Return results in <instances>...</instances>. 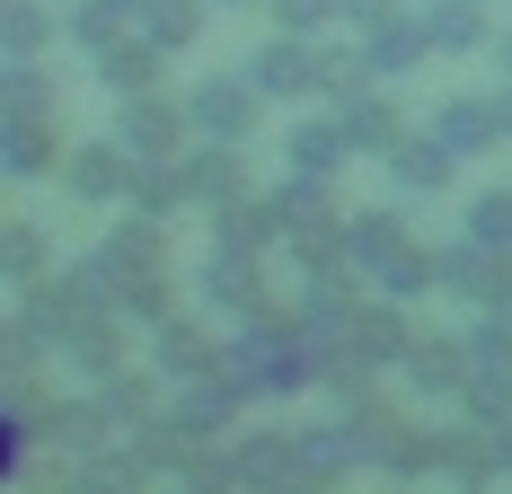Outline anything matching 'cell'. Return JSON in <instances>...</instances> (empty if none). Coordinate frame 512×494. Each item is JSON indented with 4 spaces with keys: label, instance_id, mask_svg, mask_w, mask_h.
<instances>
[{
    "label": "cell",
    "instance_id": "e0dca14e",
    "mask_svg": "<svg viewBox=\"0 0 512 494\" xmlns=\"http://www.w3.org/2000/svg\"><path fill=\"white\" fill-rule=\"evenodd\" d=\"M424 53H433V27H424V9H398V18H380L371 36H362V62H371V80H407L424 71Z\"/></svg>",
    "mask_w": 512,
    "mask_h": 494
},
{
    "label": "cell",
    "instance_id": "f6af8a7d",
    "mask_svg": "<svg viewBox=\"0 0 512 494\" xmlns=\"http://www.w3.org/2000/svg\"><path fill=\"white\" fill-rule=\"evenodd\" d=\"M283 494H327V486H309V477H292V486H283Z\"/></svg>",
    "mask_w": 512,
    "mask_h": 494
},
{
    "label": "cell",
    "instance_id": "9c48e42d",
    "mask_svg": "<svg viewBox=\"0 0 512 494\" xmlns=\"http://www.w3.org/2000/svg\"><path fill=\"white\" fill-rule=\"evenodd\" d=\"M36 433H45V450H62V459H98L106 433H115V415H106V397H45L36 406Z\"/></svg>",
    "mask_w": 512,
    "mask_h": 494
},
{
    "label": "cell",
    "instance_id": "2e32d148",
    "mask_svg": "<svg viewBox=\"0 0 512 494\" xmlns=\"http://www.w3.org/2000/svg\"><path fill=\"white\" fill-rule=\"evenodd\" d=\"M468 371H477V345L468 336H415V353H407V389L415 397H460Z\"/></svg>",
    "mask_w": 512,
    "mask_h": 494
},
{
    "label": "cell",
    "instance_id": "ba28073f",
    "mask_svg": "<svg viewBox=\"0 0 512 494\" xmlns=\"http://www.w3.org/2000/svg\"><path fill=\"white\" fill-rule=\"evenodd\" d=\"M239 71H248V80H256V89H265L274 106L318 98V36H292V27H283V36H274V45H256Z\"/></svg>",
    "mask_w": 512,
    "mask_h": 494
},
{
    "label": "cell",
    "instance_id": "836d02e7",
    "mask_svg": "<svg viewBox=\"0 0 512 494\" xmlns=\"http://www.w3.org/2000/svg\"><path fill=\"white\" fill-rule=\"evenodd\" d=\"M71 362H80V371H89V380H106V371H124V309H106V318H89V327H80V336H71Z\"/></svg>",
    "mask_w": 512,
    "mask_h": 494
},
{
    "label": "cell",
    "instance_id": "cb8c5ba5",
    "mask_svg": "<svg viewBox=\"0 0 512 494\" xmlns=\"http://www.w3.org/2000/svg\"><path fill=\"white\" fill-rule=\"evenodd\" d=\"M292 450H301V477H309V486H336V477H354V468H362L354 424H301Z\"/></svg>",
    "mask_w": 512,
    "mask_h": 494
},
{
    "label": "cell",
    "instance_id": "7dc6e473",
    "mask_svg": "<svg viewBox=\"0 0 512 494\" xmlns=\"http://www.w3.org/2000/svg\"><path fill=\"white\" fill-rule=\"evenodd\" d=\"M212 9H265V0H212Z\"/></svg>",
    "mask_w": 512,
    "mask_h": 494
},
{
    "label": "cell",
    "instance_id": "603a6c76",
    "mask_svg": "<svg viewBox=\"0 0 512 494\" xmlns=\"http://www.w3.org/2000/svg\"><path fill=\"white\" fill-rule=\"evenodd\" d=\"M151 336H159L151 362L168 371V380H204V371H221V345H212L204 318H168V327H151Z\"/></svg>",
    "mask_w": 512,
    "mask_h": 494
},
{
    "label": "cell",
    "instance_id": "60d3db41",
    "mask_svg": "<svg viewBox=\"0 0 512 494\" xmlns=\"http://www.w3.org/2000/svg\"><path fill=\"white\" fill-rule=\"evenodd\" d=\"M345 18H354L362 36H371V27H380V18H398V0H345Z\"/></svg>",
    "mask_w": 512,
    "mask_h": 494
},
{
    "label": "cell",
    "instance_id": "74e56055",
    "mask_svg": "<svg viewBox=\"0 0 512 494\" xmlns=\"http://www.w3.org/2000/svg\"><path fill=\"white\" fill-rule=\"evenodd\" d=\"M168 486H177V494H239V468H230V450H221V459H212V450H195Z\"/></svg>",
    "mask_w": 512,
    "mask_h": 494
},
{
    "label": "cell",
    "instance_id": "ab89813d",
    "mask_svg": "<svg viewBox=\"0 0 512 494\" xmlns=\"http://www.w3.org/2000/svg\"><path fill=\"white\" fill-rule=\"evenodd\" d=\"M274 9V27H292V36H327L336 18H345V0H265Z\"/></svg>",
    "mask_w": 512,
    "mask_h": 494
},
{
    "label": "cell",
    "instance_id": "7bdbcfd3",
    "mask_svg": "<svg viewBox=\"0 0 512 494\" xmlns=\"http://www.w3.org/2000/svg\"><path fill=\"white\" fill-rule=\"evenodd\" d=\"M495 62H504V80H512V36H495Z\"/></svg>",
    "mask_w": 512,
    "mask_h": 494
},
{
    "label": "cell",
    "instance_id": "30bf717a",
    "mask_svg": "<svg viewBox=\"0 0 512 494\" xmlns=\"http://www.w3.org/2000/svg\"><path fill=\"white\" fill-rule=\"evenodd\" d=\"M124 142H133V159H186V142H195L186 98H159V89L124 98Z\"/></svg>",
    "mask_w": 512,
    "mask_h": 494
},
{
    "label": "cell",
    "instance_id": "8d00e7d4",
    "mask_svg": "<svg viewBox=\"0 0 512 494\" xmlns=\"http://www.w3.org/2000/svg\"><path fill=\"white\" fill-rule=\"evenodd\" d=\"M0 115H53V80L36 62H9L0 71Z\"/></svg>",
    "mask_w": 512,
    "mask_h": 494
},
{
    "label": "cell",
    "instance_id": "d6986e66",
    "mask_svg": "<svg viewBox=\"0 0 512 494\" xmlns=\"http://www.w3.org/2000/svg\"><path fill=\"white\" fill-rule=\"evenodd\" d=\"M283 159L301 168V177H336L345 159H362L354 133H345V115H301L292 133H283Z\"/></svg>",
    "mask_w": 512,
    "mask_h": 494
},
{
    "label": "cell",
    "instance_id": "83f0119b",
    "mask_svg": "<svg viewBox=\"0 0 512 494\" xmlns=\"http://www.w3.org/2000/svg\"><path fill=\"white\" fill-rule=\"evenodd\" d=\"M398 247H415L407 230H398V212H354V221H345V265H354L362 283H371V274H380Z\"/></svg>",
    "mask_w": 512,
    "mask_h": 494
},
{
    "label": "cell",
    "instance_id": "1f68e13d",
    "mask_svg": "<svg viewBox=\"0 0 512 494\" xmlns=\"http://www.w3.org/2000/svg\"><path fill=\"white\" fill-rule=\"evenodd\" d=\"M0 274H9L18 292H27V283H45V274H53V247H45V230H36L27 212H18V221L0 230Z\"/></svg>",
    "mask_w": 512,
    "mask_h": 494
},
{
    "label": "cell",
    "instance_id": "8fae6325",
    "mask_svg": "<svg viewBox=\"0 0 512 494\" xmlns=\"http://www.w3.org/2000/svg\"><path fill=\"white\" fill-rule=\"evenodd\" d=\"M345 345L362 353V362H371V371H389V362H398V371H407V353H415V327H407V300H362L354 309V327H345Z\"/></svg>",
    "mask_w": 512,
    "mask_h": 494
},
{
    "label": "cell",
    "instance_id": "e575fe53",
    "mask_svg": "<svg viewBox=\"0 0 512 494\" xmlns=\"http://www.w3.org/2000/svg\"><path fill=\"white\" fill-rule=\"evenodd\" d=\"M142 36H151L159 53H186L204 36V0H151V9H142Z\"/></svg>",
    "mask_w": 512,
    "mask_h": 494
},
{
    "label": "cell",
    "instance_id": "ffe728a7",
    "mask_svg": "<svg viewBox=\"0 0 512 494\" xmlns=\"http://www.w3.org/2000/svg\"><path fill=\"white\" fill-rule=\"evenodd\" d=\"M433 133L460 150V159L512 142V133H504V106H495V98H442V106H433Z\"/></svg>",
    "mask_w": 512,
    "mask_h": 494
},
{
    "label": "cell",
    "instance_id": "9a60e30c",
    "mask_svg": "<svg viewBox=\"0 0 512 494\" xmlns=\"http://www.w3.org/2000/svg\"><path fill=\"white\" fill-rule=\"evenodd\" d=\"M451 177H460V150L442 142L433 124H424V133H407V142L389 150V186H398V195H442Z\"/></svg>",
    "mask_w": 512,
    "mask_h": 494
},
{
    "label": "cell",
    "instance_id": "8992f818",
    "mask_svg": "<svg viewBox=\"0 0 512 494\" xmlns=\"http://www.w3.org/2000/svg\"><path fill=\"white\" fill-rule=\"evenodd\" d=\"M442 292L468 300V309H504L512 300V247H486V239L442 247Z\"/></svg>",
    "mask_w": 512,
    "mask_h": 494
},
{
    "label": "cell",
    "instance_id": "b9f144b4",
    "mask_svg": "<svg viewBox=\"0 0 512 494\" xmlns=\"http://www.w3.org/2000/svg\"><path fill=\"white\" fill-rule=\"evenodd\" d=\"M495 450H504V477H512V415L495 424Z\"/></svg>",
    "mask_w": 512,
    "mask_h": 494
},
{
    "label": "cell",
    "instance_id": "5bb4252c",
    "mask_svg": "<svg viewBox=\"0 0 512 494\" xmlns=\"http://www.w3.org/2000/svg\"><path fill=\"white\" fill-rule=\"evenodd\" d=\"M283 239V203L274 195H230V203H212V247H239V256H265V247Z\"/></svg>",
    "mask_w": 512,
    "mask_h": 494
},
{
    "label": "cell",
    "instance_id": "5b68a950",
    "mask_svg": "<svg viewBox=\"0 0 512 494\" xmlns=\"http://www.w3.org/2000/svg\"><path fill=\"white\" fill-rule=\"evenodd\" d=\"M265 89H256L248 71H230V80H195V98H186V115H195V142H248L256 124H265Z\"/></svg>",
    "mask_w": 512,
    "mask_h": 494
},
{
    "label": "cell",
    "instance_id": "6da1fadb",
    "mask_svg": "<svg viewBox=\"0 0 512 494\" xmlns=\"http://www.w3.org/2000/svg\"><path fill=\"white\" fill-rule=\"evenodd\" d=\"M98 274H106V300L124 309V318H142V327H168L177 318V265H168V221L142 212V203H124V221L106 230L98 247Z\"/></svg>",
    "mask_w": 512,
    "mask_h": 494
},
{
    "label": "cell",
    "instance_id": "7c38bea8",
    "mask_svg": "<svg viewBox=\"0 0 512 494\" xmlns=\"http://www.w3.org/2000/svg\"><path fill=\"white\" fill-rule=\"evenodd\" d=\"M62 159H71V142H62L53 115H9L0 124V168L9 177H62Z\"/></svg>",
    "mask_w": 512,
    "mask_h": 494
},
{
    "label": "cell",
    "instance_id": "bcb514c9",
    "mask_svg": "<svg viewBox=\"0 0 512 494\" xmlns=\"http://www.w3.org/2000/svg\"><path fill=\"white\" fill-rule=\"evenodd\" d=\"M495 106H504V133H512V80H504V98H495Z\"/></svg>",
    "mask_w": 512,
    "mask_h": 494
},
{
    "label": "cell",
    "instance_id": "3957f363",
    "mask_svg": "<svg viewBox=\"0 0 512 494\" xmlns=\"http://www.w3.org/2000/svg\"><path fill=\"white\" fill-rule=\"evenodd\" d=\"M345 424H354L362 459H371L380 477H424V468H442V433H415L389 397H354V406H345Z\"/></svg>",
    "mask_w": 512,
    "mask_h": 494
},
{
    "label": "cell",
    "instance_id": "f1b7e54d",
    "mask_svg": "<svg viewBox=\"0 0 512 494\" xmlns=\"http://www.w3.org/2000/svg\"><path fill=\"white\" fill-rule=\"evenodd\" d=\"M142 9H151V0H80V9H71V45L98 62L106 45H124V27H142Z\"/></svg>",
    "mask_w": 512,
    "mask_h": 494
},
{
    "label": "cell",
    "instance_id": "f35d334b",
    "mask_svg": "<svg viewBox=\"0 0 512 494\" xmlns=\"http://www.w3.org/2000/svg\"><path fill=\"white\" fill-rule=\"evenodd\" d=\"M468 239H486V247H512V195H504V186H486V195L468 203Z\"/></svg>",
    "mask_w": 512,
    "mask_h": 494
},
{
    "label": "cell",
    "instance_id": "d4e9b609",
    "mask_svg": "<svg viewBox=\"0 0 512 494\" xmlns=\"http://www.w3.org/2000/svg\"><path fill=\"white\" fill-rule=\"evenodd\" d=\"M415 9H424V27H433V53H486L495 45L486 0H415Z\"/></svg>",
    "mask_w": 512,
    "mask_h": 494
},
{
    "label": "cell",
    "instance_id": "d6a6232c",
    "mask_svg": "<svg viewBox=\"0 0 512 494\" xmlns=\"http://www.w3.org/2000/svg\"><path fill=\"white\" fill-rule=\"evenodd\" d=\"M53 45V9L45 0H0V53L9 62H36Z\"/></svg>",
    "mask_w": 512,
    "mask_h": 494
},
{
    "label": "cell",
    "instance_id": "44dd1931",
    "mask_svg": "<svg viewBox=\"0 0 512 494\" xmlns=\"http://www.w3.org/2000/svg\"><path fill=\"white\" fill-rule=\"evenodd\" d=\"M230 468H239V494H283L301 477V450H292V433H248L230 450Z\"/></svg>",
    "mask_w": 512,
    "mask_h": 494
},
{
    "label": "cell",
    "instance_id": "7402d4cb",
    "mask_svg": "<svg viewBox=\"0 0 512 494\" xmlns=\"http://www.w3.org/2000/svg\"><path fill=\"white\" fill-rule=\"evenodd\" d=\"M442 477H460L468 494H477V486H495V477H504L495 424H477V415H468V424H451V433H442Z\"/></svg>",
    "mask_w": 512,
    "mask_h": 494
},
{
    "label": "cell",
    "instance_id": "277c9868",
    "mask_svg": "<svg viewBox=\"0 0 512 494\" xmlns=\"http://www.w3.org/2000/svg\"><path fill=\"white\" fill-rule=\"evenodd\" d=\"M274 203H283V247L301 256V265H318V256H345V212H336V177H283L274 186Z\"/></svg>",
    "mask_w": 512,
    "mask_h": 494
},
{
    "label": "cell",
    "instance_id": "4fadbf2b",
    "mask_svg": "<svg viewBox=\"0 0 512 494\" xmlns=\"http://www.w3.org/2000/svg\"><path fill=\"white\" fill-rule=\"evenodd\" d=\"M186 195H195V212H212V203L248 195V142H195L186 159Z\"/></svg>",
    "mask_w": 512,
    "mask_h": 494
},
{
    "label": "cell",
    "instance_id": "52a82bcc",
    "mask_svg": "<svg viewBox=\"0 0 512 494\" xmlns=\"http://www.w3.org/2000/svg\"><path fill=\"white\" fill-rule=\"evenodd\" d=\"M133 142L115 133V142H71V159H62V195H80V203H124L133 195Z\"/></svg>",
    "mask_w": 512,
    "mask_h": 494
},
{
    "label": "cell",
    "instance_id": "484cf974",
    "mask_svg": "<svg viewBox=\"0 0 512 494\" xmlns=\"http://www.w3.org/2000/svg\"><path fill=\"white\" fill-rule=\"evenodd\" d=\"M336 115H345V133H354V150H371V159H389V150L407 142V115H398V106L380 98V80H371L362 98H345Z\"/></svg>",
    "mask_w": 512,
    "mask_h": 494
},
{
    "label": "cell",
    "instance_id": "ac0fdd59",
    "mask_svg": "<svg viewBox=\"0 0 512 494\" xmlns=\"http://www.w3.org/2000/svg\"><path fill=\"white\" fill-rule=\"evenodd\" d=\"M204 300H212V309H230V318H265V256L212 247V265H204Z\"/></svg>",
    "mask_w": 512,
    "mask_h": 494
},
{
    "label": "cell",
    "instance_id": "f546056e",
    "mask_svg": "<svg viewBox=\"0 0 512 494\" xmlns=\"http://www.w3.org/2000/svg\"><path fill=\"white\" fill-rule=\"evenodd\" d=\"M159 380H168V371H106L98 380V397H106V415H115V433H133V424H151L159 415Z\"/></svg>",
    "mask_w": 512,
    "mask_h": 494
},
{
    "label": "cell",
    "instance_id": "4dcf8cb0",
    "mask_svg": "<svg viewBox=\"0 0 512 494\" xmlns=\"http://www.w3.org/2000/svg\"><path fill=\"white\" fill-rule=\"evenodd\" d=\"M159 62H168V53H159L151 36H124V45H106V53H98V80L115 89V98H142V89L159 80Z\"/></svg>",
    "mask_w": 512,
    "mask_h": 494
},
{
    "label": "cell",
    "instance_id": "d590c367",
    "mask_svg": "<svg viewBox=\"0 0 512 494\" xmlns=\"http://www.w3.org/2000/svg\"><path fill=\"white\" fill-rule=\"evenodd\" d=\"M371 283H380L389 300H424V292H442V256H424V247H398V256H389Z\"/></svg>",
    "mask_w": 512,
    "mask_h": 494
},
{
    "label": "cell",
    "instance_id": "7a4b0ae2",
    "mask_svg": "<svg viewBox=\"0 0 512 494\" xmlns=\"http://www.w3.org/2000/svg\"><path fill=\"white\" fill-rule=\"evenodd\" d=\"M106 309H115V300H106L98 256H89V265H71V274H45V283H27V300H18V318H27V327H36L53 353L71 345L89 318H106Z\"/></svg>",
    "mask_w": 512,
    "mask_h": 494
},
{
    "label": "cell",
    "instance_id": "4316f807",
    "mask_svg": "<svg viewBox=\"0 0 512 494\" xmlns=\"http://www.w3.org/2000/svg\"><path fill=\"white\" fill-rule=\"evenodd\" d=\"M230 406H239V397H230V380H221V371H204V380H177V397H168V415H177L195 442H212V433L230 424Z\"/></svg>",
    "mask_w": 512,
    "mask_h": 494
},
{
    "label": "cell",
    "instance_id": "ee69618b",
    "mask_svg": "<svg viewBox=\"0 0 512 494\" xmlns=\"http://www.w3.org/2000/svg\"><path fill=\"white\" fill-rule=\"evenodd\" d=\"M486 318H495V327H504V336H512V300H504V309H486Z\"/></svg>",
    "mask_w": 512,
    "mask_h": 494
}]
</instances>
